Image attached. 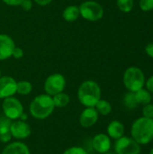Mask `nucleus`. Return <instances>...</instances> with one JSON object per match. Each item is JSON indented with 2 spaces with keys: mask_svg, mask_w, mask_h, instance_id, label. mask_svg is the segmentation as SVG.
I'll return each mask as SVG.
<instances>
[{
  "mask_svg": "<svg viewBox=\"0 0 153 154\" xmlns=\"http://www.w3.org/2000/svg\"><path fill=\"white\" fill-rule=\"evenodd\" d=\"M32 85L29 81L22 80L17 82L16 84V93L20 95L27 96L32 92Z\"/></svg>",
  "mask_w": 153,
  "mask_h": 154,
  "instance_id": "obj_21",
  "label": "nucleus"
},
{
  "mask_svg": "<svg viewBox=\"0 0 153 154\" xmlns=\"http://www.w3.org/2000/svg\"><path fill=\"white\" fill-rule=\"evenodd\" d=\"M66 87V79L63 75L60 73L51 74L44 82V90L47 95L53 97L56 94L63 92Z\"/></svg>",
  "mask_w": 153,
  "mask_h": 154,
  "instance_id": "obj_8",
  "label": "nucleus"
},
{
  "mask_svg": "<svg viewBox=\"0 0 153 154\" xmlns=\"http://www.w3.org/2000/svg\"><path fill=\"white\" fill-rule=\"evenodd\" d=\"M55 107H65L69 104V96L64 92H60L52 97Z\"/></svg>",
  "mask_w": 153,
  "mask_h": 154,
  "instance_id": "obj_18",
  "label": "nucleus"
},
{
  "mask_svg": "<svg viewBox=\"0 0 153 154\" xmlns=\"http://www.w3.org/2000/svg\"><path fill=\"white\" fill-rule=\"evenodd\" d=\"M115 152L116 154H141V145L132 137L122 136L115 140Z\"/></svg>",
  "mask_w": 153,
  "mask_h": 154,
  "instance_id": "obj_7",
  "label": "nucleus"
},
{
  "mask_svg": "<svg viewBox=\"0 0 153 154\" xmlns=\"http://www.w3.org/2000/svg\"><path fill=\"white\" fill-rule=\"evenodd\" d=\"M20 6L24 11H30L32 9V0H23L21 3Z\"/></svg>",
  "mask_w": 153,
  "mask_h": 154,
  "instance_id": "obj_28",
  "label": "nucleus"
},
{
  "mask_svg": "<svg viewBox=\"0 0 153 154\" xmlns=\"http://www.w3.org/2000/svg\"><path fill=\"white\" fill-rule=\"evenodd\" d=\"M0 77H1V69H0Z\"/></svg>",
  "mask_w": 153,
  "mask_h": 154,
  "instance_id": "obj_34",
  "label": "nucleus"
},
{
  "mask_svg": "<svg viewBox=\"0 0 153 154\" xmlns=\"http://www.w3.org/2000/svg\"><path fill=\"white\" fill-rule=\"evenodd\" d=\"M111 138L106 134H97L92 139V147L98 153L105 154L111 149Z\"/></svg>",
  "mask_w": 153,
  "mask_h": 154,
  "instance_id": "obj_11",
  "label": "nucleus"
},
{
  "mask_svg": "<svg viewBox=\"0 0 153 154\" xmlns=\"http://www.w3.org/2000/svg\"><path fill=\"white\" fill-rule=\"evenodd\" d=\"M15 44L14 40L7 34H0V60H7L12 57Z\"/></svg>",
  "mask_w": 153,
  "mask_h": 154,
  "instance_id": "obj_13",
  "label": "nucleus"
},
{
  "mask_svg": "<svg viewBox=\"0 0 153 154\" xmlns=\"http://www.w3.org/2000/svg\"><path fill=\"white\" fill-rule=\"evenodd\" d=\"M136 101L138 105H147L151 102V93L149 92L146 88H141L140 90L134 93Z\"/></svg>",
  "mask_w": 153,
  "mask_h": 154,
  "instance_id": "obj_17",
  "label": "nucleus"
},
{
  "mask_svg": "<svg viewBox=\"0 0 153 154\" xmlns=\"http://www.w3.org/2000/svg\"><path fill=\"white\" fill-rule=\"evenodd\" d=\"M107 135L114 140H117L124 134V125L123 123L117 120H114L107 125Z\"/></svg>",
  "mask_w": 153,
  "mask_h": 154,
  "instance_id": "obj_14",
  "label": "nucleus"
},
{
  "mask_svg": "<svg viewBox=\"0 0 153 154\" xmlns=\"http://www.w3.org/2000/svg\"><path fill=\"white\" fill-rule=\"evenodd\" d=\"M139 5L142 11H151L153 10V0H140Z\"/></svg>",
  "mask_w": 153,
  "mask_h": 154,
  "instance_id": "obj_24",
  "label": "nucleus"
},
{
  "mask_svg": "<svg viewBox=\"0 0 153 154\" xmlns=\"http://www.w3.org/2000/svg\"><path fill=\"white\" fill-rule=\"evenodd\" d=\"M15 79L9 76L0 77V99L13 97L16 93Z\"/></svg>",
  "mask_w": 153,
  "mask_h": 154,
  "instance_id": "obj_10",
  "label": "nucleus"
},
{
  "mask_svg": "<svg viewBox=\"0 0 153 154\" xmlns=\"http://www.w3.org/2000/svg\"><path fill=\"white\" fill-rule=\"evenodd\" d=\"M12 134L10 132V124L7 122H2L0 124V142L6 143L12 139Z\"/></svg>",
  "mask_w": 153,
  "mask_h": 154,
  "instance_id": "obj_19",
  "label": "nucleus"
},
{
  "mask_svg": "<svg viewBox=\"0 0 153 154\" xmlns=\"http://www.w3.org/2000/svg\"><path fill=\"white\" fill-rule=\"evenodd\" d=\"M145 52L148 56H150L151 58L153 59V42L149 43L146 47H145Z\"/></svg>",
  "mask_w": 153,
  "mask_h": 154,
  "instance_id": "obj_31",
  "label": "nucleus"
},
{
  "mask_svg": "<svg viewBox=\"0 0 153 154\" xmlns=\"http://www.w3.org/2000/svg\"><path fill=\"white\" fill-rule=\"evenodd\" d=\"M99 114L95 107H86L79 116V124L84 128L92 127L98 121Z\"/></svg>",
  "mask_w": 153,
  "mask_h": 154,
  "instance_id": "obj_12",
  "label": "nucleus"
},
{
  "mask_svg": "<svg viewBox=\"0 0 153 154\" xmlns=\"http://www.w3.org/2000/svg\"><path fill=\"white\" fill-rule=\"evenodd\" d=\"M79 7L80 15L90 22H96L100 20L104 15V8L102 5L95 1L83 2Z\"/></svg>",
  "mask_w": 153,
  "mask_h": 154,
  "instance_id": "obj_5",
  "label": "nucleus"
},
{
  "mask_svg": "<svg viewBox=\"0 0 153 154\" xmlns=\"http://www.w3.org/2000/svg\"><path fill=\"white\" fill-rule=\"evenodd\" d=\"M95 108L101 116H108L112 112V106L111 104L105 99H100L96 105L95 106Z\"/></svg>",
  "mask_w": 153,
  "mask_h": 154,
  "instance_id": "obj_20",
  "label": "nucleus"
},
{
  "mask_svg": "<svg viewBox=\"0 0 153 154\" xmlns=\"http://www.w3.org/2000/svg\"><path fill=\"white\" fill-rule=\"evenodd\" d=\"M23 0H3V2L5 4H6L7 5H11V6H16V5H20L21 3Z\"/></svg>",
  "mask_w": 153,
  "mask_h": 154,
  "instance_id": "obj_30",
  "label": "nucleus"
},
{
  "mask_svg": "<svg viewBox=\"0 0 153 154\" xmlns=\"http://www.w3.org/2000/svg\"><path fill=\"white\" fill-rule=\"evenodd\" d=\"M63 154H87V151L79 146H73L69 149H67Z\"/></svg>",
  "mask_w": 153,
  "mask_h": 154,
  "instance_id": "obj_25",
  "label": "nucleus"
},
{
  "mask_svg": "<svg viewBox=\"0 0 153 154\" xmlns=\"http://www.w3.org/2000/svg\"><path fill=\"white\" fill-rule=\"evenodd\" d=\"M131 137L140 145H147L153 141V119L139 117L132 125Z\"/></svg>",
  "mask_w": 153,
  "mask_h": 154,
  "instance_id": "obj_1",
  "label": "nucleus"
},
{
  "mask_svg": "<svg viewBox=\"0 0 153 154\" xmlns=\"http://www.w3.org/2000/svg\"><path fill=\"white\" fill-rule=\"evenodd\" d=\"M55 108L51 96L41 94L35 97L30 104V113L32 117L43 120L48 118Z\"/></svg>",
  "mask_w": 153,
  "mask_h": 154,
  "instance_id": "obj_3",
  "label": "nucleus"
},
{
  "mask_svg": "<svg viewBox=\"0 0 153 154\" xmlns=\"http://www.w3.org/2000/svg\"><path fill=\"white\" fill-rule=\"evenodd\" d=\"M2 154H31L28 146L21 142H14L5 147Z\"/></svg>",
  "mask_w": 153,
  "mask_h": 154,
  "instance_id": "obj_15",
  "label": "nucleus"
},
{
  "mask_svg": "<svg viewBox=\"0 0 153 154\" xmlns=\"http://www.w3.org/2000/svg\"><path fill=\"white\" fill-rule=\"evenodd\" d=\"M124 105L126 108L128 109H134L136 108L139 105L136 101V98H135V95L133 92H128L124 95Z\"/></svg>",
  "mask_w": 153,
  "mask_h": 154,
  "instance_id": "obj_22",
  "label": "nucleus"
},
{
  "mask_svg": "<svg viewBox=\"0 0 153 154\" xmlns=\"http://www.w3.org/2000/svg\"><path fill=\"white\" fill-rule=\"evenodd\" d=\"M123 81L128 91L135 93L141 88H143L146 80L144 73L140 68L130 67L124 71Z\"/></svg>",
  "mask_w": 153,
  "mask_h": 154,
  "instance_id": "obj_4",
  "label": "nucleus"
},
{
  "mask_svg": "<svg viewBox=\"0 0 153 154\" xmlns=\"http://www.w3.org/2000/svg\"><path fill=\"white\" fill-rule=\"evenodd\" d=\"M2 108L5 117L9 120L19 119L23 114V106L22 103L14 97L5 98L2 104Z\"/></svg>",
  "mask_w": 153,
  "mask_h": 154,
  "instance_id": "obj_6",
  "label": "nucleus"
},
{
  "mask_svg": "<svg viewBox=\"0 0 153 154\" xmlns=\"http://www.w3.org/2000/svg\"><path fill=\"white\" fill-rule=\"evenodd\" d=\"M36 4H38L39 5H49V4H50L51 3V1L52 0H33Z\"/></svg>",
  "mask_w": 153,
  "mask_h": 154,
  "instance_id": "obj_32",
  "label": "nucleus"
},
{
  "mask_svg": "<svg viewBox=\"0 0 153 154\" xmlns=\"http://www.w3.org/2000/svg\"><path fill=\"white\" fill-rule=\"evenodd\" d=\"M142 116L147 117V118H153V104L150 103V104L143 106Z\"/></svg>",
  "mask_w": 153,
  "mask_h": 154,
  "instance_id": "obj_26",
  "label": "nucleus"
},
{
  "mask_svg": "<svg viewBox=\"0 0 153 154\" xmlns=\"http://www.w3.org/2000/svg\"><path fill=\"white\" fill-rule=\"evenodd\" d=\"M145 87H146V89L151 92L153 93V76L150 77L146 81H145Z\"/></svg>",
  "mask_w": 153,
  "mask_h": 154,
  "instance_id": "obj_29",
  "label": "nucleus"
},
{
  "mask_svg": "<svg viewBox=\"0 0 153 154\" xmlns=\"http://www.w3.org/2000/svg\"><path fill=\"white\" fill-rule=\"evenodd\" d=\"M80 15L79 7L77 5H69L63 10L62 17L66 22L72 23L75 22Z\"/></svg>",
  "mask_w": 153,
  "mask_h": 154,
  "instance_id": "obj_16",
  "label": "nucleus"
},
{
  "mask_svg": "<svg viewBox=\"0 0 153 154\" xmlns=\"http://www.w3.org/2000/svg\"><path fill=\"white\" fill-rule=\"evenodd\" d=\"M116 4H117L118 8L124 13L131 12L134 5L133 0H117Z\"/></svg>",
  "mask_w": 153,
  "mask_h": 154,
  "instance_id": "obj_23",
  "label": "nucleus"
},
{
  "mask_svg": "<svg viewBox=\"0 0 153 154\" xmlns=\"http://www.w3.org/2000/svg\"><path fill=\"white\" fill-rule=\"evenodd\" d=\"M149 154H153V148H151V152H150Z\"/></svg>",
  "mask_w": 153,
  "mask_h": 154,
  "instance_id": "obj_33",
  "label": "nucleus"
},
{
  "mask_svg": "<svg viewBox=\"0 0 153 154\" xmlns=\"http://www.w3.org/2000/svg\"><path fill=\"white\" fill-rule=\"evenodd\" d=\"M12 56L14 59H21L23 56V49L20 48V47H15L14 49V51H13Z\"/></svg>",
  "mask_w": 153,
  "mask_h": 154,
  "instance_id": "obj_27",
  "label": "nucleus"
},
{
  "mask_svg": "<svg viewBox=\"0 0 153 154\" xmlns=\"http://www.w3.org/2000/svg\"><path fill=\"white\" fill-rule=\"evenodd\" d=\"M78 98L86 107H95L101 99V88L99 85L93 80L84 81L78 89Z\"/></svg>",
  "mask_w": 153,
  "mask_h": 154,
  "instance_id": "obj_2",
  "label": "nucleus"
},
{
  "mask_svg": "<svg viewBox=\"0 0 153 154\" xmlns=\"http://www.w3.org/2000/svg\"><path fill=\"white\" fill-rule=\"evenodd\" d=\"M152 119H153V118H152Z\"/></svg>",
  "mask_w": 153,
  "mask_h": 154,
  "instance_id": "obj_35",
  "label": "nucleus"
},
{
  "mask_svg": "<svg viewBox=\"0 0 153 154\" xmlns=\"http://www.w3.org/2000/svg\"><path fill=\"white\" fill-rule=\"evenodd\" d=\"M10 132L13 138L16 140H23L31 135L32 129L23 120H14V122L10 124Z\"/></svg>",
  "mask_w": 153,
  "mask_h": 154,
  "instance_id": "obj_9",
  "label": "nucleus"
}]
</instances>
